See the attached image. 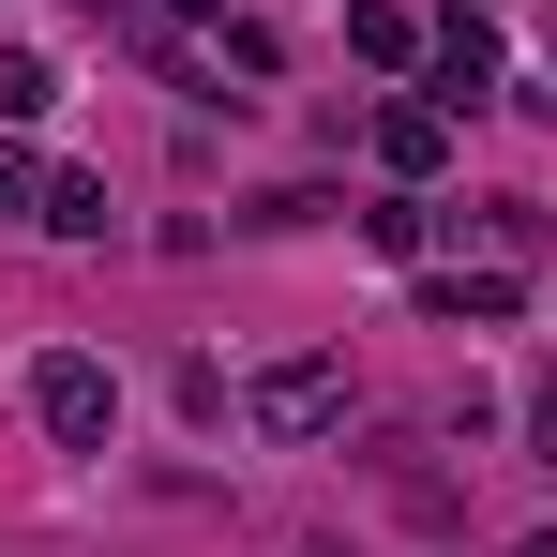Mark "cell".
<instances>
[{"mask_svg":"<svg viewBox=\"0 0 557 557\" xmlns=\"http://www.w3.org/2000/svg\"><path fill=\"white\" fill-rule=\"evenodd\" d=\"M257 422H272V437H317V422H347V362H286V376H257Z\"/></svg>","mask_w":557,"mask_h":557,"instance_id":"6da1fadb","label":"cell"},{"mask_svg":"<svg viewBox=\"0 0 557 557\" xmlns=\"http://www.w3.org/2000/svg\"><path fill=\"white\" fill-rule=\"evenodd\" d=\"M46 422H61V437H76V453H91L106 422H121V392H106L91 362H46Z\"/></svg>","mask_w":557,"mask_h":557,"instance_id":"7a4b0ae2","label":"cell"},{"mask_svg":"<svg viewBox=\"0 0 557 557\" xmlns=\"http://www.w3.org/2000/svg\"><path fill=\"white\" fill-rule=\"evenodd\" d=\"M482 76H497V46H482V30H453V46H437V106H482Z\"/></svg>","mask_w":557,"mask_h":557,"instance_id":"3957f363","label":"cell"},{"mask_svg":"<svg viewBox=\"0 0 557 557\" xmlns=\"http://www.w3.org/2000/svg\"><path fill=\"white\" fill-rule=\"evenodd\" d=\"M528 422H543V453H557V376H543V407H528Z\"/></svg>","mask_w":557,"mask_h":557,"instance_id":"277c9868","label":"cell"},{"mask_svg":"<svg viewBox=\"0 0 557 557\" xmlns=\"http://www.w3.org/2000/svg\"><path fill=\"white\" fill-rule=\"evenodd\" d=\"M528 557H557V543H528Z\"/></svg>","mask_w":557,"mask_h":557,"instance_id":"5b68a950","label":"cell"}]
</instances>
